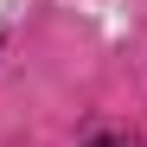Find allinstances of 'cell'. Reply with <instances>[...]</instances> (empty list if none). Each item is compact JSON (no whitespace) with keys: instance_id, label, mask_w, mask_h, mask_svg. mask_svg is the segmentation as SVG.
Masks as SVG:
<instances>
[{"instance_id":"6da1fadb","label":"cell","mask_w":147,"mask_h":147,"mask_svg":"<svg viewBox=\"0 0 147 147\" xmlns=\"http://www.w3.org/2000/svg\"><path fill=\"white\" fill-rule=\"evenodd\" d=\"M90 147H115V141H109V134H96V141H90Z\"/></svg>"}]
</instances>
